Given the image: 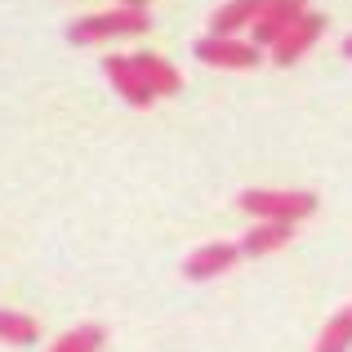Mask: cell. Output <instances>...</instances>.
I'll return each mask as SVG.
<instances>
[{
	"label": "cell",
	"instance_id": "cell-14",
	"mask_svg": "<svg viewBox=\"0 0 352 352\" xmlns=\"http://www.w3.org/2000/svg\"><path fill=\"white\" fill-rule=\"evenodd\" d=\"M120 5H138V9H147V0H120Z\"/></svg>",
	"mask_w": 352,
	"mask_h": 352
},
{
	"label": "cell",
	"instance_id": "cell-12",
	"mask_svg": "<svg viewBox=\"0 0 352 352\" xmlns=\"http://www.w3.org/2000/svg\"><path fill=\"white\" fill-rule=\"evenodd\" d=\"M348 348H352V303L339 317H330V326L317 339V352H348Z\"/></svg>",
	"mask_w": 352,
	"mask_h": 352
},
{
	"label": "cell",
	"instance_id": "cell-1",
	"mask_svg": "<svg viewBox=\"0 0 352 352\" xmlns=\"http://www.w3.org/2000/svg\"><path fill=\"white\" fill-rule=\"evenodd\" d=\"M152 27V14L138 5H116L107 14H85L67 27L72 45H98V41H116V36H143Z\"/></svg>",
	"mask_w": 352,
	"mask_h": 352
},
{
	"label": "cell",
	"instance_id": "cell-2",
	"mask_svg": "<svg viewBox=\"0 0 352 352\" xmlns=\"http://www.w3.org/2000/svg\"><path fill=\"white\" fill-rule=\"evenodd\" d=\"M241 210L254 219H285V223H299V219L317 214V192L303 188H250L241 192Z\"/></svg>",
	"mask_w": 352,
	"mask_h": 352
},
{
	"label": "cell",
	"instance_id": "cell-8",
	"mask_svg": "<svg viewBox=\"0 0 352 352\" xmlns=\"http://www.w3.org/2000/svg\"><path fill=\"white\" fill-rule=\"evenodd\" d=\"M129 63L138 67L143 85L152 89L156 98H165V94H179V89H183V76H179V67H170V63H165L161 54H134Z\"/></svg>",
	"mask_w": 352,
	"mask_h": 352
},
{
	"label": "cell",
	"instance_id": "cell-15",
	"mask_svg": "<svg viewBox=\"0 0 352 352\" xmlns=\"http://www.w3.org/2000/svg\"><path fill=\"white\" fill-rule=\"evenodd\" d=\"M344 54H348V58H352V36H348V41H344Z\"/></svg>",
	"mask_w": 352,
	"mask_h": 352
},
{
	"label": "cell",
	"instance_id": "cell-9",
	"mask_svg": "<svg viewBox=\"0 0 352 352\" xmlns=\"http://www.w3.org/2000/svg\"><path fill=\"white\" fill-rule=\"evenodd\" d=\"M294 236V223H285V219H258V228H250L245 241H241V254H272V250L290 245Z\"/></svg>",
	"mask_w": 352,
	"mask_h": 352
},
{
	"label": "cell",
	"instance_id": "cell-10",
	"mask_svg": "<svg viewBox=\"0 0 352 352\" xmlns=\"http://www.w3.org/2000/svg\"><path fill=\"white\" fill-rule=\"evenodd\" d=\"M258 9H263V0H228V5H219L214 14H210V32L214 36H236L241 27L254 23Z\"/></svg>",
	"mask_w": 352,
	"mask_h": 352
},
{
	"label": "cell",
	"instance_id": "cell-7",
	"mask_svg": "<svg viewBox=\"0 0 352 352\" xmlns=\"http://www.w3.org/2000/svg\"><path fill=\"white\" fill-rule=\"evenodd\" d=\"M236 258H241V245H232V241H214V245H201L197 254H188L183 276H188V281H210V276H223Z\"/></svg>",
	"mask_w": 352,
	"mask_h": 352
},
{
	"label": "cell",
	"instance_id": "cell-5",
	"mask_svg": "<svg viewBox=\"0 0 352 352\" xmlns=\"http://www.w3.org/2000/svg\"><path fill=\"white\" fill-rule=\"evenodd\" d=\"M303 9H308V0H263V9H258L254 23H250V27H254V45H258V50L272 45L276 36L303 14Z\"/></svg>",
	"mask_w": 352,
	"mask_h": 352
},
{
	"label": "cell",
	"instance_id": "cell-13",
	"mask_svg": "<svg viewBox=\"0 0 352 352\" xmlns=\"http://www.w3.org/2000/svg\"><path fill=\"white\" fill-rule=\"evenodd\" d=\"M103 339H107L103 326H76V330H67V335H63L50 352H98V348H103Z\"/></svg>",
	"mask_w": 352,
	"mask_h": 352
},
{
	"label": "cell",
	"instance_id": "cell-3",
	"mask_svg": "<svg viewBox=\"0 0 352 352\" xmlns=\"http://www.w3.org/2000/svg\"><path fill=\"white\" fill-rule=\"evenodd\" d=\"M321 32H326V18L321 14H312V9H303L299 18H294L290 27H285L281 36H276L267 50H272V63L276 67H290V63H299L303 54L312 50V45L321 41Z\"/></svg>",
	"mask_w": 352,
	"mask_h": 352
},
{
	"label": "cell",
	"instance_id": "cell-11",
	"mask_svg": "<svg viewBox=\"0 0 352 352\" xmlns=\"http://www.w3.org/2000/svg\"><path fill=\"white\" fill-rule=\"evenodd\" d=\"M36 335H41V326H36L32 317H23V312H9L0 308V344H14V348H32Z\"/></svg>",
	"mask_w": 352,
	"mask_h": 352
},
{
	"label": "cell",
	"instance_id": "cell-6",
	"mask_svg": "<svg viewBox=\"0 0 352 352\" xmlns=\"http://www.w3.org/2000/svg\"><path fill=\"white\" fill-rule=\"evenodd\" d=\"M103 72H107V80H112V89L120 98H125L129 107H152L156 103V94L143 85V76H138V67L125 58V54H112V58H103Z\"/></svg>",
	"mask_w": 352,
	"mask_h": 352
},
{
	"label": "cell",
	"instance_id": "cell-4",
	"mask_svg": "<svg viewBox=\"0 0 352 352\" xmlns=\"http://www.w3.org/2000/svg\"><path fill=\"white\" fill-rule=\"evenodd\" d=\"M192 54H197L201 63H210V67H232V72H245L258 63V45H245L236 41V36H201L197 45H192Z\"/></svg>",
	"mask_w": 352,
	"mask_h": 352
}]
</instances>
